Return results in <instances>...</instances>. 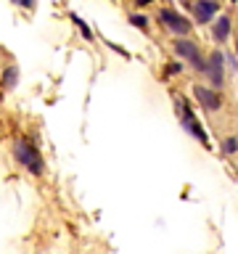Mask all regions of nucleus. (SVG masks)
<instances>
[{
    "label": "nucleus",
    "mask_w": 238,
    "mask_h": 254,
    "mask_svg": "<svg viewBox=\"0 0 238 254\" xmlns=\"http://www.w3.org/2000/svg\"><path fill=\"white\" fill-rule=\"evenodd\" d=\"M16 85H19V66L8 64V66L3 69V74H0V87H3L5 93H11Z\"/></svg>",
    "instance_id": "8"
},
{
    "label": "nucleus",
    "mask_w": 238,
    "mask_h": 254,
    "mask_svg": "<svg viewBox=\"0 0 238 254\" xmlns=\"http://www.w3.org/2000/svg\"><path fill=\"white\" fill-rule=\"evenodd\" d=\"M178 109H180V122H182V127L188 130V135H193V138L198 140V143H204V146H209V138H206V132H204V127H201V122L196 119V114L190 111L185 103H182L180 98H178Z\"/></svg>",
    "instance_id": "3"
},
{
    "label": "nucleus",
    "mask_w": 238,
    "mask_h": 254,
    "mask_svg": "<svg viewBox=\"0 0 238 254\" xmlns=\"http://www.w3.org/2000/svg\"><path fill=\"white\" fill-rule=\"evenodd\" d=\"M175 53L182 56V59H188L198 71H206V61H204V56H201L196 43H190V40H178V43H175Z\"/></svg>",
    "instance_id": "4"
},
{
    "label": "nucleus",
    "mask_w": 238,
    "mask_h": 254,
    "mask_svg": "<svg viewBox=\"0 0 238 254\" xmlns=\"http://www.w3.org/2000/svg\"><path fill=\"white\" fill-rule=\"evenodd\" d=\"M13 5H19V8H32L35 5V0H11Z\"/></svg>",
    "instance_id": "13"
},
{
    "label": "nucleus",
    "mask_w": 238,
    "mask_h": 254,
    "mask_svg": "<svg viewBox=\"0 0 238 254\" xmlns=\"http://www.w3.org/2000/svg\"><path fill=\"white\" fill-rule=\"evenodd\" d=\"M135 3H138V5H148L151 0H135Z\"/></svg>",
    "instance_id": "14"
},
{
    "label": "nucleus",
    "mask_w": 238,
    "mask_h": 254,
    "mask_svg": "<svg viewBox=\"0 0 238 254\" xmlns=\"http://www.w3.org/2000/svg\"><path fill=\"white\" fill-rule=\"evenodd\" d=\"M13 159L19 162L27 172L32 175H43L45 172V162H43V154H40V148L32 143L29 138H19L13 143Z\"/></svg>",
    "instance_id": "1"
},
{
    "label": "nucleus",
    "mask_w": 238,
    "mask_h": 254,
    "mask_svg": "<svg viewBox=\"0 0 238 254\" xmlns=\"http://www.w3.org/2000/svg\"><path fill=\"white\" fill-rule=\"evenodd\" d=\"M193 95H196V101L201 103L206 111H217L220 103H222L220 95H217V90H212V87H206V85H196V87H193Z\"/></svg>",
    "instance_id": "6"
},
{
    "label": "nucleus",
    "mask_w": 238,
    "mask_h": 254,
    "mask_svg": "<svg viewBox=\"0 0 238 254\" xmlns=\"http://www.w3.org/2000/svg\"><path fill=\"white\" fill-rule=\"evenodd\" d=\"M233 3H238V0H233Z\"/></svg>",
    "instance_id": "15"
},
{
    "label": "nucleus",
    "mask_w": 238,
    "mask_h": 254,
    "mask_svg": "<svg viewBox=\"0 0 238 254\" xmlns=\"http://www.w3.org/2000/svg\"><path fill=\"white\" fill-rule=\"evenodd\" d=\"M159 21H162L164 27L170 29L172 35H178V37H185L190 32V21L182 13L172 11V8H162V11H159Z\"/></svg>",
    "instance_id": "2"
},
{
    "label": "nucleus",
    "mask_w": 238,
    "mask_h": 254,
    "mask_svg": "<svg viewBox=\"0 0 238 254\" xmlns=\"http://www.w3.org/2000/svg\"><path fill=\"white\" fill-rule=\"evenodd\" d=\"M236 151H238V140L236 138H228L225 140V154H236Z\"/></svg>",
    "instance_id": "12"
},
{
    "label": "nucleus",
    "mask_w": 238,
    "mask_h": 254,
    "mask_svg": "<svg viewBox=\"0 0 238 254\" xmlns=\"http://www.w3.org/2000/svg\"><path fill=\"white\" fill-rule=\"evenodd\" d=\"M130 21H132L138 29H143V32L148 29V19H146V16H140V13H132V16H130Z\"/></svg>",
    "instance_id": "11"
},
{
    "label": "nucleus",
    "mask_w": 238,
    "mask_h": 254,
    "mask_svg": "<svg viewBox=\"0 0 238 254\" xmlns=\"http://www.w3.org/2000/svg\"><path fill=\"white\" fill-rule=\"evenodd\" d=\"M71 21H74V24H77V27H79V32H82V37H85V40H93V32H90V29H87V24H85L82 19H79V16H77V13H71Z\"/></svg>",
    "instance_id": "10"
},
{
    "label": "nucleus",
    "mask_w": 238,
    "mask_h": 254,
    "mask_svg": "<svg viewBox=\"0 0 238 254\" xmlns=\"http://www.w3.org/2000/svg\"><path fill=\"white\" fill-rule=\"evenodd\" d=\"M206 74H209L214 87H222V53L212 51L209 59H206Z\"/></svg>",
    "instance_id": "7"
},
{
    "label": "nucleus",
    "mask_w": 238,
    "mask_h": 254,
    "mask_svg": "<svg viewBox=\"0 0 238 254\" xmlns=\"http://www.w3.org/2000/svg\"><path fill=\"white\" fill-rule=\"evenodd\" d=\"M217 8H220L217 0H196V3L190 5V11H193L196 24H209L214 16H217Z\"/></svg>",
    "instance_id": "5"
},
{
    "label": "nucleus",
    "mask_w": 238,
    "mask_h": 254,
    "mask_svg": "<svg viewBox=\"0 0 238 254\" xmlns=\"http://www.w3.org/2000/svg\"><path fill=\"white\" fill-rule=\"evenodd\" d=\"M212 35H214V40H217V43H225L228 35H230V19H228V16H220V19L214 21Z\"/></svg>",
    "instance_id": "9"
}]
</instances>
